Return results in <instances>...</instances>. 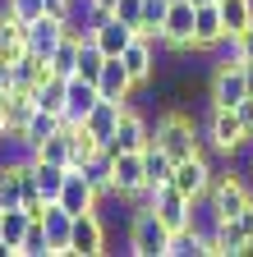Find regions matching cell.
<instances>
[{"mask_svg": "<svg viewBox=\"0 0 253 257\" xmlns=\"http://www.w3.org/2000/svg\"><path fill=\"white\" fill-rule=\"evenodd\" d=\"M156 51H161V46L138 32V37L124 46V55H120L124 64H129V74H134V83H138V87H147V83L156 78Z\"/></svg>", "mask_w": 253, "mask_h": 257, "instance_id": "14", "label": "cell"}, {"mask_svg": "<svg viewBox=\"0 0 253 257\" xmlns=\"http://www.w3.org/2000/svg\"><path fill=\"white\" fill-rule=\"evenodd\" d=\"M207 202H212L216 220H230V216H239V211L253 202V179H248L244 170H235V161H226V166H216V175H212Z\"/></svg>", "mask_w": 253, "mask_h": 257, "instance_id": "3", "label": "cell"}, {"mask_svg": "<svg viewBox=\"0 0 253 257\" xmlns=\"http://www.w3.org/2000/svg\"><path fill=\"white\" fill-rule=\"evenodd\" d=\"M33 175H37L42 198H46V202H55V198H60V188H65V179H69V166H55V161L33 156Z\"/></svg>", "mask_w": 253, "mask_h": 257, "instance_id": "22", "label": "cell"}, {"mask_svg": "<svg viewBox=\"0 0 253 257\" xmlns=\"http://www.w3.org/2000/svg\"><path fill=\"white\" fill-rule=\"evenodd\" d=\"M111 14H115V19H124L129 28H138V23H143V0H120Z\"/></svg>", "mask_w": 253, "mask_h": 257, "instance_id": "28", "label": "cell"}, {"mask_svg": "<svg viewBox=\"0 0 253 257\" xmlns=\"http://www.w3.org/2000/svg\"><path fill=\"white\" fill-rule=\"evenodd\" d=\"M5 134H10V106H5V96H0V147H5Z\"/></svg>", "mask_w": 253, "mask_h": 257, "instance_id": "31", "label": "cell"}, {"mask_svg": "<svg viewBox=\"0 0 253 257\" xmlns=\"http://www.w3.org/2000/svg\"><path fill=\"white\" fill-rule=\"evenodd\" d=\"M97 252H111V248H106L102 207H97V211H78V216H74V234H69V257H97Z\"/></svg>", "mask_w": 253, "mask_h": 257, "instance_id": "6", "label": "cell"}, {"mask_svg": "<svg viewBox=\"0 0 253 257\" xmlns=\"http://www.w3.org/2000/svg\"><path fill=\"white\" fill-rule=\"evenodd\" d=\"M19 257H55V252H51V234H46L42 216L28 225V234H23V243H19Z\"/></svg>", "mask_w": 253, "mask_h": 257, "instance_id": "25", "label": "cell"}, {"mask_svg": "<svg viewBox=\"0 0 253 257\" xmlns=\"http://www.w3.org/2000/svg\"><path fill=\"white\" fill-rule=\"evenodd\" d=\"M42 225H46V234H51V252L55 257H69V234H74V211H65L60 202H51L42 211Z\"/></svg>", "mask_w": 253, "mask_h": 257, "instance_id": "19", "label": "cell"}, {"mask_svg": "<svg viewBox=\"0 0 253 257\" xmlns=\"http://www.w3.org/2000/svg\"><path fill=\"white\" fill-rule=\"evenodd\" d=\"M143 170H147V184H152V188H161V184L175 179V156H171L161 143H147V147H143Z\"/></svg>", "mask_w": 253, "mask_h": 257, "instance_id": "21", "label": "cell"}, {"mask_svg": "<svg viewBox=\"0 0 253 257\" xmlns=\"http://www.w3.org/2000/svg\"><path fill=\"white\" fill-rule=\"evenodd\" d=\"M212 175H216V166L207 161V152H194V156H184V161H175V188L184 193V198H207V188H212Z\"/></svg>", "mask_w": 253, "mask_h": 257, "instance_id": "7", "label": "cell"}, {"mask_svg": "<svg viewBox=\"0 0 253 257\" xmlns=\"http://www.w3.org/2000/svg\"><path fill=\"white\" fill-rule=\"evenodd\" d=\"M111 179H115V198H124V202H129L134 193L147 184L143 152H115V156H111Z\"/></svg>", "mask_w": 253, "mask_h": 257, "instance_id": "11", "label": "cell"}, {"mask_svg": "<svg viewBox=\"0 0 253 257\" xmlns=\"http://www.w3.org/2000/svg\"><path fill=\"white\" fill-rule=\"evenodd\" d=\"M19 87V78H14V64H5V60H0V96H10Z\"/></svg>", "mask_w": 253, "mask_h": 257, "instance_id": "29", "label": "cell"}, {"mask_svg": "<svg viewBox=\"0 0 253 257\" xmlns=\"http://www.w3.org/2000/svg\"><path fill=\"white\" fill-rule=\"evenodd\" d=\"M194 5H207V0H194Z\"/></svg>", "mask_w": 253, "mask_h": 257, "instance_id": "33", "label": "cell"}, {"mask_svg": "<svg viewBox=\"0 0 253 257\" xmlns=\"http://www.w3.org/2000/svg\"><path fill=\"white\" fill-rule=\"evenodd\" d=\"M203 143H207V152H216L221 161H235L248 143H253V134L244 128V119H239V110L235 106H212L207 101V110H203Z\"/></svg>", "mask_w": 253, "mask_h": 257, "instance_id": "1", "label": "cell"}, {"mask_svg": "<svg viewBox=\"0 0 253 257\" xmlns=\"http://www.w3.org/2000/svg\"><path fill=\"white\" fill-rule=\"evenodd\" d=\"M0 257H19V248H14V243H5V239H0Z\"/></svg>", "mask_w": 253, "mask_h": 257, "instance_id": "32", "label": "cell"}, {"mask_svg": "<svg viewBox=\"0 0 253 257\" xmlns=\"http://www.w3.org/2000/svg\"><path fill=\"white\" fill-rule=\"evenodd\" d=\"M115 5H120V0H83V10H78V14H111Z\"/></svg>", "mask_w": 253, "mask_h": 257, "instance_id": "30", "label": "cell"}, {"mask_svg": "<svg viewBox=\"0 0 253 257\" xmlns=\"http://www.w3.org/2000/svg\"><path fill=\"white\" fill-rule=\"evenodd\" d=\"M248 96V74L239 60H216L207 74V101L212 106H239Z\"/></svg>", "mask_w": 253, "mask_h": 257, "instance_id": "5", "label": "cell"}, {"mask_svg": "<svg viewBox=\"0 0 253 257\" xmlns=\"http://www.w3.org/2000/svg\"><path fill=\"white\" fill-rule=\"evenodd\" d=\"M0 10L19 14L23 23H33V19H42V14H46V0H0Z\"/></svg>", "mask_w": 253, "mask_h": 257, "instance_id": "27", "label": "cell"}, {"mask_svg": "<svg viewBox=\"0 0 253 257\" xmlns=\"http://www.w3.org/2000/svg\"><path fill=\"white\" fill-rule=\"evenodd\" d=\"M60 42H65V19L42 14V19H33V23H28V51H33V55L51 60Z\"/></svg>", "mask_w": 253, "mask_h": 257, "instance_id": "15", "label": "cell"}, {"mask_svg": "<svg viewBox=\"0 0 253 257\" xmlns=\"http://www.w3.org/2000/svg\"><path fill=\"white\" fill-rule=\"evenodd\" d=\"M83 19L92 23V42H97L106 55H124V46L138 37V28H129V23L115 19V14H83Z\"/></svg>", "mask_w": 253, "mask_h": 257, "instance_id": "8", "label": "cell"}, {"mask_svg": "<svg viewBox=\"0 0 253 257\" xmlns=\"http://www.w3.org/2000/svg\"><path fill=\"white\" fill-rule=\"evenodd\" d=\"M124 106H129V101H111V96H102V101L92 106V115H88L83 124H88L92 134L102 138V143H111V138H115V128H120V115H124Z\"/></svg>", "mask_w": 253, "mask_h": 257, "instance_id": "20", "label": "cell"}, {"mask_svg": "<svg viewBox=\"0 0 253 257\" xmlns=\"http://www.w3.org/2000/svg\"><path fill=\"white\" fill-rule=\"evenodd\" d=\"M78 51H83V42H74V37H65V42L55 46V55H51L55 78H74L78 74Z\"/></svg>", "mask_w": 253, "mask_h": 257, "instance_id": "24", "label": "cell"}, {"mask_svg": "<svg viewBox=\"0 0 253 257\" xmlns=\"http://www.w3.org/2000/svg\"><path fill=\"white\" fill-rule=\"evenodd\" d=\"M106 60H111V55H106V51H102L97 42L88 37V42H83V51H78V74L97 83V78H102V69H106Z\"/></svg>", "mask_w": 253, "mask_h": 257, "instance_id": "26", "label": "cell"}, {"mask_svg": "<svg viewBox=\"0 0 253 257\" xmlns=\"http://www.w3.org/2000/svg\"><path fill=\"white\" fill-rule=\"evenodd\" d=\"M97 101H102V87L92 78H83V74L65 78V124H83Z\"/></svg>", "mask_w": 253, "mask_h": 257, "instance_id": "13", "label": "cell"}, {"mask_svg": "<svg viewBox=\"0 0 253 257\" xmlns=\"http://www.w3.org/2000/svg\"><path fill=\"white\" fill-rule=\"evenodd\" d=\"M33 156H42V161H55V166H74V138H69V124L60 128V134H51Z\"/></svg>", "mask_w": 253, "mask_h": 257, "instance_id": "23", "label": "cell"}, {"mask_svg": "<svg viewBox=\"0 0 253 257\" xmlns=\"http://www.w3.org/2000/svg\"><path fill=\"white\" fill-rule=\"evenodd\" d=\"M226 14H221V0H207V5H198V19H194V51H221V42H226Z\"/></svg>", "mask_w": 253, "mask_h": 257, "instance_id": "9", "label": "cell"}, {"mask_svg": "<svg viewBox=\"0 0 253 257\" xmlns=\"http://www.w3.org/2000/svg\"><path fill=\"white\" fill-rule=\"evenodd\" d=\"M23 55H28V23L10 10H0V60L19 64Z\"/></svg>", "mask_w": 253, "mask_h": 257, "instance_id": "17", "label": "cell"}, {"mask_svg": "<svg viewBox=\"0 0 253 257\" xmlns=\"http://www.w3.org/2000/svg\"><path fill=\"white\" fill-rule=\"evenodd\" d=\"M97 87H102V96H111V101H129V96L138 92V83H134V74H129V64H124L120 55L106 60V69H102Z\"/></svg>", "mask_w": 253, "mask_h": 257, "instance_id": "18", "label": "cell"}, {"mask_svg": "<svg viewBox=\"0 0 253 257\" xmlns=\"http://www.w3.org/2000/svg\"><path fill=\"white\" fill-rule=\"evenodd\" d=\"M152 207H156V216L171 225V234H180V230L194 225V198H184L175 184H161V188H156V202Z\"/></svg>", "mask_w": 253, "mask_h": 257, "instance_id": "12", "label": "cell"}, {"mask_svg": "<svg viewBox=\"0 0 253 257\" xmlns=\"http://www.w3.org/2000/svg\"><path fill=\"white\" fill-rule=\"evenodd\" d=\"M152 143H161L175 161L194 156V152H207V143H203V124L189 115L184 106H166L161 115H156V124H152Z\"/></svg>", "mask_w": 253, "mask_h": 257, "instance_id": "2", "label": "cell"}, {"mask_svg": "<svg viewBox=\"0 0 253 257\" xmlns=\"http://www.w3.org/2000/svg\"><path fill=\"white\" fill-rule=\"evenodd\" d=\"M171 225L156 216V207H134L129 211V243H124V252L134 257H166L171 252Z\"/></svg>", "mask_w": 253, "mask_h": 257, "instance_id": "4", "label": "cell"}, {"mask_svg": "<svg viewBox=\"0 0 253 257\" xmlns=\"http://www.w3.org/2000/svg\"><path fill=\"white\" fill-rule=\"evenodd\" d=\"M216 234H221V243H226V257H244L248 243H253V202H248L239 216L221 220V225H216Z\"/></svg>", "mask_w": 253, "mask_h": 257, "instance_id": "16", "label": "cell"}, {"mask_svg": "<svg viewBox=\"0 0 253 257\" xmlns=\"http://www.w3.org/2000/svg\"><path fill=\"white\" fill-rule=\"evenodd\" d=\"M152 143V124L134 110V106H124V115H120V128H115V138L106 143V156H115V152H143Z\"/></svg>", "mask_w": 253, "mask_h": 257, "instance_id": "10", "label": "cell"}]
</instances>
